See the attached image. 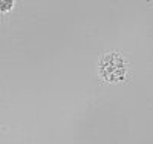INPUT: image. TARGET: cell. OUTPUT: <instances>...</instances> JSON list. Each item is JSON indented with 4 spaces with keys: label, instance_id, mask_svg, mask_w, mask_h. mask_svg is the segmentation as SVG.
Instances as JSON below:
<instances>
[{
    "label": "cell",
    "instance_id": "6da1fadb",
    "mask_svg": "<svg viewBox=\"0 0 153 144\" xmlns=\"http://www.w3.org/2000/svg\"><path fill=\"white\" fill-rule=\"evenodd\" d=\"M126 72H127L126 61L123 55L118 54V52H110V54L104 55L100 63V75L106 81H112V83L121 81Z\"/></svg>",
    "mask_w": 153,
    "mask_h": 144
},
{
    "label": "cell",
    "instance_id": "7a4b0ae2",
    "mask_svg": "<svg viewBox=\"0 0 153 144\" xmlns=\"http://www.w3.org/2000/svg\"><path fill=\"white\" fill-rule=\"evenodd\" d=\"M12 5H14V2H0V11L6 12L12 8Z\"/></svg>",
    "mask_w": 153,
    "mask_h": 144
}]
</instances>
